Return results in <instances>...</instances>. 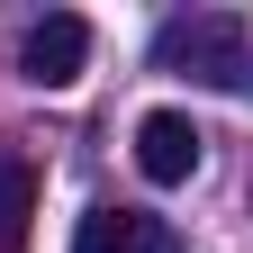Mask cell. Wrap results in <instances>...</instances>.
Instances as JSON below:
<instances>
[{
    "label": "cell",
    "instance_id": "1",
    "mask_svg": "<svg viewBox=\"0 0 253 253\" xmlns=\"http://www.w3.org/2000/svg\"><path fill=\"white\" fill-rule=\"evenodd\" d=\"M154 54H163V73H190L208 90H244L253 82V37H244V18H226V9L172 18L163 37H154Z\"/></svg>",
    "mask_w": 253,
    "mask_h": 253
},
{
    "label": "cell",
    "instance_id": "2",
    "mask_svg": "<svg viewBox=\"0 0 253 253\" xmlns=\"http://www.w3.org/2000/svg\"><path fill=\"white\" fill-rule=\"evenodd\" d=\"M82 63H90V18L82 9H45L37 27H27V45H18V73L37 90H73Z\"/></svg>",
    "mask_w": 253,
    "mask_h": 253
},
{
    "label": "cell",
    "instance_id": "3",
    "mask_svg": "<svg viewBox=\"0 0 253 253\" xmlns=\"http://www.w3.org/2000/svg\"><path fill=\"white\" fill-rule=\"evenodd\" d=\"M136 172L154 190H181L190 172H199V126H190L181 109H145L136 118Z\"/></svg>",
    "mask_w": 253,
    "mask_h": 253
},
{
    "label": "cell",
    "instance_id": "4",
    "mask_svg": "<svg viewBox=\"0 0 253 253\" xmlns=\"http://www.w3.org/2000/svg\"><path fill=\"white\" fill-rule=\"evenodd\" d=\"M73 253H181L172 217H145V208H90Z\"/></svg>",
    "mask_w": 253,
    "mask_h": 253
},
{
    "label": "cell",
    "instance_id": "5",
    "mask_svg": "<svg viewBox=\"0 0 253 253\" xmlns=\"http://www.w3.org/2000/svg\"><path fill=\"white\" fill-rule=\"evenodd\" d=\"M27 235H37V163L0 154V253H27Z\"/></svg>",
    "mask_w": 253,
    "mask_h": 253
}]
</instances>
